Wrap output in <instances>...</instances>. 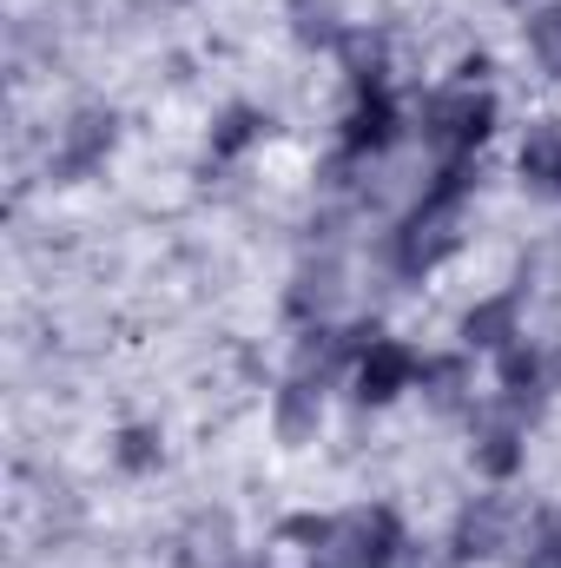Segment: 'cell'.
Listing matches in <instances>:
<instances>
[{
    "mask_svg": "<svg viewBox=\"0 0 561 568\" xmlns=\"http://www.w3.org/2000/svg\"><path fill=\"white\" fill-rule=\"evenodd\" d=\"M469 192H476V159H442V172L422 192V205H410L397 219V232H390V272L397 278H422V272H436L456 252Z\"/></svg>",
    "mask_w": 561,
    "mask_h": 568,
    "instance_id": "6da1fadb",
    "label": "cell"
},
{
    "mask_svg": "<svg viewBox=\"0 0 561 568\" xmlns=\"http://www.w3.org/2000/svg\"><path fill=\"white\" fill-rule=\"evenodd\" d=\"M489 133H496V93L456 80V87L422 100V140L436 145L442 159H476V145Z\"/></svg>",
    "mask_w": 561,
    "mask_h": 568,
    "instance_id": "7a4b0ae2",
    "label": "cell"
},
{
    "mask_svg": "<svg viewBox=\"0 0 561 568\" xmlns=\"http://www.w3.org/2000/svg\"><path fill=\"white\" fill-rule=\"evenodd\" d=\"M397 556H404V523H397V509L364 503V509H344V516L330 523L324 568H397Z\"/></svg>",
    "mask_w": 561,
    "mask_h": 568,
    "instance_id": "3957f363",
    "label": "cell"
},
{
    "mask_svg": "<svg viewBox=\"0 0 561 568\" xmlns=\"http://www.w3.org/2000/svg\"><path fill=\"white\" fill-rule=\"evenodd\" d=\"M516 536H522V509L509 496H476V503H462V516L449 529V556L456 562H496L516 549Z\"/></svg>",
    "mask_w": 561,
    "mask_h": 568,
    "instance_id": "277c9868",
    "label": "cell"
},
{
    "mask_svg": "<svg viewBox=\"0 0 561 568\" xmlns=\"http://www.w3.org/2000/svg\"><path fill=\"white\" fill-rule=\"evenodd\" d=\"M113 140H120V120H113L106 106H86V113H73V120L60 126V145L47 152V179L73 185V179L100 172V165H106V152H113Z\"/></svg>",
    "mask_w": 561,
    "mask_h": 568,
    "instance_id": "5b68a950",
    "label": "cell"
},
{
    "mask_svg": "<svg viewBox=\"0 0 561 568\" xmlns=\"http://www.w3.org/2000/svg\"><path fill=\"white\" fill-rule=\"evenodd\" d=\"M350 371H357V404H390V397H404V390L422 377L417 351L397 344V337H377Z\"/></svg>",
    "mask_w": 561,
    "mask_h": 568,
    "instance_id": "8992f818",
    "label": "cell"
},
{
    "mask_svg": "<svg viewBox=\"0 0 561 568\" xmlns=\"http://www.w3.org/2000/svg\"><path fill=\"white\" fill-rule=\"evenodd\" d=\"M397 100H390V87H364L357 100H350V113H344V152L350 159H377V152H390L397 140Z\"/></svg>",
    "mask_w": 561,
    "mask_h": 568,
    "instance_id": "52a82bcc",
    "label": "cell"
},
{
    "mask_svg": "<svg viewBox=\"0 0 561 568\" xmlns=\"http://www.w3.org/2000/svg\"><path fill=\"white\" fill-rule=\"evenodd\" d=\"M462 344L469 351H509V344H522V297L516 291H496V297H482V304H469L462 311Z\"/></svg>",
    "mask_w": 561,
    "mask_h": 568,
    "instance_id": "ba28073f",
    "label": "cell"
},
{
    "mask_svg": "<svg viewBox=\"0 0 561 568\" xmlns=\"http://www.w3.org/2000/svg\"><path fill=\"white\" fill-rule=\"evenodd\" d=\"M337 297H344V265H337L330 252H324V258H304L297 278H290V291H284L290 317H304V324H330Z\"/></svg>",
    "mask_w": 561,
    "mask_h": 568,
    "instance_id": "9c48e42d",
    "label": "cell"
},
{
    "mask_svg": "<svg viewBox=\"0 0 561 568\" xmlns=\"http://www.w3.org/2000/svg\"><path fill=\"white\" fill-rule=\"evenodd\" d=\"M496 377H502V410H516V417L536 410V404L555 390V371H549V357H542L536 344H509Z\"/></svg>",
    "mask_w": 561,
    "mask_h": 568,
    "instance_id": "30bf717a",
    "label": "cell"
},
{
    "mask_svg": "<svg viewBox=\"0 0 561 568\" xmlns=\"http://www.w3.org/2000/svg\"><path fill=\"white\" fill-rule=\"evenodd\" d=\"M522 456H529V443H522V417H516V410H496L489 424L476 429V443H469V463H476L489 483H509V476L522 469Z\"/></svg>",
    "mask_w": 561,
    "mask_h": 568,
    "instance_id": "8fae6325",
    "label": "cell"
},
{
    "mask_svg": "<svg viewBox=\"0 0 561 568\" xmlns=\"http://www.w3.org/2000/svg\"><path fill=\"white\" fill-rule=\"evenodd\" d=\"M178 562L185 568H232L238 556H232V516L218 509H205V516H192L185 523V536H178Z\"/></svg>",
    "mask_w": 561,
    "mask_h": 568,
    "instance_id": "7c38bea8",
    "label": "cell"
},
{
    "mask_svg": "<svg viewBox=\"0 0 561 568\" xmlns=\"http://www.w3.org/2000/svg\"><path fill=\"white\" fill-rule=\"evenodd\" d=\"M516 172H522L529 192H561V120H536L529 126Z\"/></svg>",
    "mask_w": 561,
    "mask_h": 568,
    "instance_id": "4fadbf2b",
    "label": "cell"
},
{
    "mask_svg": "<svg viewBox=\"0 0 561 568\" xmlns=\"http://www.w3.org/2000/svg\"><path fill=\"white\" fill-rule=\"evenodd\" d=\"M272 424H278L284 443H310L317 424H324V397H317V384L290 377V384L278 390V404H272Z\"/></svg>",
    "mask_w": 561,
    "mask_h": 568,
    "instance_id": "5bb4252c",
    "label": "cell"
},
{
    "mask_svg": "<svg viewBox=\"0 0 561 568\" xmlns=\"http://www.w3.org/2000/svg\"><path fill=\"white\" fill-rule=\"evenodd\" d=\"M290 13V33L304 40V47H344V0H290L284 7Z\"/></svg>",
    "mask_w": 561,
    "mask_h": 568,
    "instance_id": "9a60e30c",
    "label": "cell"
},
{
    "mask_svg": "<svg viewBox=\"0 0 561 568\" xmlns=\"http://www.w3.org/2000/svg\"><path fill=\"white\" fill-rule=\"evenodd\" d=\"M265 126H272V120H265L258 106H225V120L212 126V159H238L245 145L265 140Z\"/></svg>",
    "mask_w": 561,
    "mask_h": 568,
    "instance_id": "2e32d148",
    "label": "cell"
},
{
    "mask_svg": "<svg viewBox=\"0 0 561 568\" xmlns=\"http://www.w3.org/2000/svg\"><path fill=\"white\" fill-rule=\"evenodd\" d=\"M529 53H536V67H542L549 80H561V0H549V7L529 13Z\"/></svg>",
    "mask_w": 561,
    "mask_h": 568,
    "instance_id": "e0dca14e",
    "label": "cell"
},
{
    "mask_svg": "<svg viewBox=\"0 0 561 568\" xmlns=\"http://www.w3.org/2000/svg\"><path fill=\"white\" fill-rule=\"evenodd\" d=\"M344 67H350V80H357V93L364 87H384V33H344Z\"/></svg>",
    "mask_w": 561,
    "mask_h": 568,
    "instance_id": "ac0fdd59",
    "label": "cell"
},
{
    "mask_svg": "<svg viewBox=\"0 0 561 568\" xmlns=\"http://www.w3.org/2000/svg\"><path fill=\"white\" fill-rule=\"evenodd\" d=\"M120 469H133V476H145V469H159V456H165V443H159V429H145V424H133V429H120Z\"/></svg>",
    "mask_w": 561,
    "mask_h": 568,
    "instance_id": "d6986e66",
    "label": "cell"
},
{
    "mask_svg": "<svg viewBox=\"0 0 561 568\" xmlns=\"http://www.w3.org/2000/svg\"><path fill=\"white\" fill-rule=\"evenodd\" d=\"M529 568H561V509H542L529 523Z\"/></svg>",
    "mask_w": 561,
    "mask_h": 568,
    "instance_id": "ffe728a7",
    "label": "cell"
},
{
    "mask_svg": "<svg viewBox=\"0 0 561 568\" xmlns=\"http://www.w3.org/2000/svg\"><path fill=\"white\" fill-rule=\"evenodd\" d=\"M422 384H436V390H429L436 404H462V390H469V377H462V364H456V357L422 364Z\"/></svg>",
    "mask_w": 561,
    "mask_h": 568,
    "instance_id": "44dd1931",
    "label": "cell"
}]
</instances>
